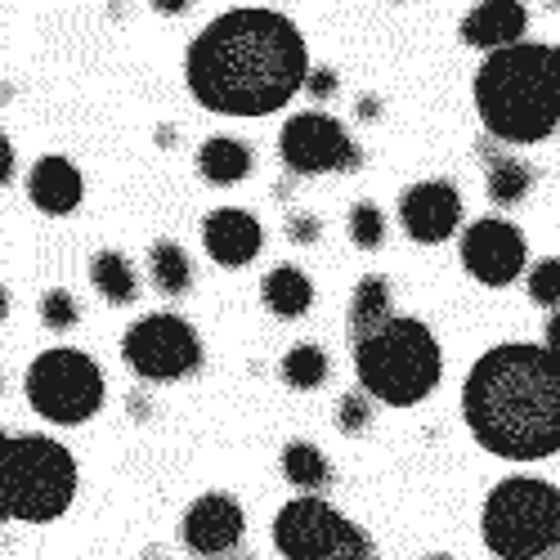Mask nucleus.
I'll return each mask as SVG.
<instances>
[{
	"label": "nucleus",
	"instance_id": "nucleus-17",
	"mask_svg": "<svg viewBox=\"0 0 560 560\" xmlns=\"http://www.w3.org/2000/svg\"><path fill=\"white\" fill-rule=\"evenodd\" d=\"M390 278L386 273H363L359 283H354V296H350V346L372 337V332H382L386 323L395 318L390 314Z\"/></svg>",
	"mask_w": 560,
	"mask_h": 560
},
{
	"label": "nucleus",
	"instance_id": "nucleus-7",
	"mask_svg": "<svg viewBox=\"0 0 560 560\" xmlns=\"http://www.w3.org/2000/svg\"><path fill=\"white\" fill-rule=\"evenodd\" d=\"M23 395L32 404L36 417L55 427H81L104 408V372L100 363L72 350V346H55L32 359V368L23 372Z\"/></svg>",
	"mask_w": 560,
	"mask_h": 560
},
{
	"label": "nucleus",
	"instance_id": "nucleus-22",
	"mask_svg": "<svg viewBox=\"0 0 560 560\" xmlns=\"http://www.w3.org/2000/svg\"><path fill=\"white\" fill-rule=\"evenodd\" d=\"M149 278H153V288L162 296H184L194 288V260H189V252H184L179 243H171V238L153 243L149 247Z\"/></svg>",
	"mask_w": 560,
	"mask_h": 560
},
{
	"label": "nucleus",
	"instance_id": "nucleus-31",
	"mask_svg": "<svg viewBox=\"0 0 560 560\" xmlns=\"http://www.w3.org/2000/svg\"><path fill=\"white\" fill-rule=\"evenodd\" d=\"M337 560H377V547H372V538L363 529H354L350 542L337 551Z\"/></svg>",
	"mask_w": 560,
	"mask_h": 560
},
{
	"label": "nucleus",
	"instance_id": "nucleus-26",
	"mask_svg": "<svg viewBox=\"0 0 560 560\" xmlns=\"http://www.w3.org/2000/svg\"><path fill=\"white\" fill-rule=\"evenodd\" d=\"M36 314H40V323L50 332H72L77 323H81V305H77V296L72 292H63V288H50L40 296V305H36Z\"/></svg>",
	"mask_w": 560,
	"mask_h": 560
},
{
	"label": "nucleus",
	"instance_id": "nucleus-5",
	"mask_svg": "<svg viewBox=\"0 0 560 560\" xmlns=\"http://www.w3.org/2000/svg\"><path fill=\"white\" fill-rule=\"evenodd\" d=\"M77 457L50 435H5L0 457V516L23 525H50L77 498Z\"/></svg>",
	"mask_w": 560,
	"mask_h": 560
},
{
	"label": "nucleus",
	"instance_id": "nucleus-9",
	"mask_svg": "<svg viewBox=\"0 0 560 560\" xmlns=\"http://www.w3.org/2000/svg\"><path fill=\"white\" fill-rule=\"evenodd\" d=\"M278 158L296 175H332V171H359L363 153L350 139V130L332 113H296L278 130Z\"/></svg>",
	"mask_w": 560,
	"mask_h": 560
},
{
	"label": "nucleus",
	"instance_id": "nucleus-11",
	"mask_svg": "<svg viewBox=\"0 0 560 560\" xmlns=\"http://www.w3.org/2000/svg\"><path fill=\"white\" fill-rule=\"evenodd\" d=\"M457 260H462L466 273L476 278V283H485V288H511L525 273L529 243H525L521 224H511L502 215H485V220L462 229Z\"/></svg>",
	"mask_w": 560,
	"mask_h": 560
},
{
	"label": "nucleus",
	"instance_id": "nucleus-30",
	"mask_svg": "<svg viewBox=\"0 0 560 560\" xmlns=\"http://www.w3.org/2000/svg\"><path fill=\"white\" fill-rule=\"evenodd\" d=\"M337 85H341V81H337V72H332V68H314V72H310V81H305V90H310L314 100H332V95H337Z\"/></svg>",
	"mask_w": 560,
	"mask_h": 560
},
{
	"label": "nucleus",
	"instance_id": "nucleus-16",
	"mask_svg": "<svg viewBox=\"0 0 560 560\" xmlns=\"http://www.w3.org/2000/svg\"><path fill=\"white\" fill-rule=\"evenodd\" d=\"M27 198H32V207L36 211H45V215H68V211H77L81 207V198H85V179H81V171L68 162V158H40L32 171H27Z\"/></svg>",
	"mask_w": 560,
	"mask_h": 560
},
{
	"label": "nucleus",
	"instance_id": "nucleus-25",
	"mask_svg": "<svg viewBox=\"0 0 560 560\" xmlns=\"http://www.w3.org/2000/svg\"><path fill=\"white\" fill-rule=\"evenodd\" d=\"M350 243L359 247V252H377L382 243H386V211L377 207V202H354L350 207Z\"/></svg>",
	"mask_w": 560,
	"mask_h": 560
},
{
	"label": "nucleus",
	"instance_id": "nucleus-3",
	"mask_svg": "<svg viewBox=\"0 0 560 560\" xmlns=\"http://www.w3.org/2000/svg\"><path fill=\"white\" fill-rule=\"evenodd\" d=\"M476 113L498 144H542L560 126V45L521 40L485 55L476 81Z\"/></svg>",
	"mask_w": 560,
	"mask_h": 560
},
{
	"label": "nucleus",
	"instance_id": "nucleus-2",
	"mask_svg": "<svg viewBox=\"0 0 560 560\" xmlns=\"http://www.w3.org/2000/svg\"><path fill=\"white\" fill-rule=\"evenodd\" d=\"M462 417L493 457L542 462L560 453V359L529 341L485 350L462 382Z\"/></svg>",
	"mask_w": 560,
	"mask_h": 560
},
{
	"label": "nucleus",
	"instance_id": "nucleus-10",
	"mask_svg": "<svg viewBox=\"0 0 560 560\" xmlns=\"http://www.w3.org/2000/svg\"><path fill=\"white\" fill-rule=\"evenodd\" d=\"M354 529L328 498L301 493L273 516V547L283 560H337Z\"/></svg>",
	"mask_w": 560,
	"mask_h": 560
},
{
	"label": "nucleus",
	"instance_id": "nucleus-24",
	"mask_svg": "<svg viewBox=\"0 0 560 560\" xmlns=\"http://www.w3.org/2000/svg\"><path fill=\"white\" fill-rule=\"evenodd\" d=\"M328 354H323V346H310V341H301V346H292L288 354H283V363H278V377H283L292 390H318L323 382H328Z\"/></svg>",
	"mask_w": 560,
	"mask_h": 560
},
{
	"label": "nucleus",
	"instance_id": "nucleus-19",
	"mask_svg": "<svg viewBox=\"0 0 560 560\" xmlns=\"http://www.w3.org/2000/svg\"><path fill=\"white\" fill-rule=\"evenodd\" d=\"M198 175L207 184H238L252 175V144L233 135H211L198 149Z\"/></svg>",
	"mask_w": 560,
	"mask_h": 560
},
{
	"label": "nucleus",
	"instance_id": "nucleus-4",
	"mask_svg": "<svg viewBox=\"0 0 560 560\" xmlns=\"http://www.w3.org/2000/svg\"><path fill=\"white\" fill-rule=\"evenodd\" d=\"M354 377L359 390L390 408L422 404L444 377V350L440 337L422 318L395 314L382 332L354 341Z\"/></svg>",
	"mask_w": 560,
	"mask_h": 560
},
{
	"label": "nucleus",
	"instance_id": "nucleus-6",
	"mask_svg": "<svg viewBox=\"0 0 560 560\" xmlns=\"http://www.w3.org/2000/svg\"><path fill=\"white\" fill-rule=\"evenodd\" d=\"M480 538L498 560H542L560 551V489L538 476H506L489 489Z\"/></svg>",
	"mask_w": 560,
	"mask_h": 560
},
{
	"label": "nucleus",
	"instance_id": "nucleus-38",
	"mask_svg": "<svg viewBox=\"0 0 560 560\" xmlns=\"http://www.w3.org/2000/svg\"><path fill=\"white\" fill-rule=\"evenodd\" d=\"M542 560H560V551H556V556H542Z\"/></svg>",
	"mask_w": 560,
	"mask_h": 560
},
{
	"label": "nucleus",
	"instance_id": "nucleus-8",
	"mask_svg": "<svg viewBox=\"0 0 560 560\" xmlns=\"http://www.w3.org/2000/svg\"><path fill=\"white\" fill-rule=\"evenodd\" d=\"M121 359L139 382H184L202 368V337L189 318L158 310L126 328Z\"/></svg>",
	"mask_w": 560,
	"mask_h": 560
},
{
	"label": "nucleus",
	"instance_id": "nucleus-23",
	"mask_svg": "<svg viewBox=\"0 0 560 560\" xmlns=\"http://www.w3.org/2000/svg\"><path fill=\"white\" fill-rule=\"evenodd\" d=\"M283 480L305 489V493H318L323 485H332V462L323 448H314L310 440H292L283 448Z\"/></svg>",
	"mask_w": 560,
	"mask_h": 560
},
{
	"label": "nucleus",
	"instance_id": "nucleus-33",
	"mask_svg": "<svg viewBox=\"0 0 560 560\" xmlns=\"http://www.w3.org/2000/svg\"><path fill=\"white\" fill-rule=\"evenodd\" d=\"M354 113H359V121H382V100L377 95H363L354 104Z\"/></svg>",
	"mask_w": 560,
	"mask_h": 560
},
{
	"label": "nucleus",
	"instance_id": "nucleus-27",
	"mask_svg": "<svg viewBox=\"0 0 560 560\" xmlns=\"http://www.w3.org/2000/svg\"><path fill=\"white\" fill-rule=\"evenodd\" d=\"M529 301L542 310H560V256H547L529 269Z\"/></svg>",
	"mask_w": 560,
	"mask_h": 560
},
{
	"label": "nucleus",
	"instance_id": "nucleus-29",
	"mask_svg": "<svg viewBox=\"0 0 560 560\" xmlns=\"http://www.w3.org/2000/svg\"><path fill=\"white\" fill-rule=\"evenodd\" d=\"M288 238L296 243V247H314L318 238H323V224H318V215H288Z\"/></svg>",
	"mask_w": 560,
	"mask_h": 560
},
{
	"label": "nucleus",
	"instance_id": "nucleus-15",
	"mask_svg": "<svg viewBox=\"0 0 560 560\" xmlns=\"http://www.w3.org/2000/svg\"><path fill=\"white\" fill-rule=\"evenodd\" d=\"M525 27H529V10L521 5V0H485V5L466 10L462 23H457L462 45L485 50V55H498V50L521 45L525 40Z\"/></svg>",
	"mask_w": 560,
	"mask_h": 560
},
{
	"label": "nucleus",
	"instance_id": "nucleus-20",
	"mask_svg": "<svg viewBox=\"0 0 560 560\" xmlns=\"http://www.w3.org/2000/svg\"><path fill=\"white\" fill-rule=\"evenodd\" d=\"M485 184H489V198L498 207H516L529 198L534 189V171L521 162V158H511V153H498V149H485Z\"/></svg>",
	"mask_w": 560,
	"mask_h": 560
},
{
	"label": "nucleus",
	"instance_id": "nucleus-1",
	"mask_svg": "<svg viewBox=\"0 0 560 560\" xmlns=\"http://www.w3.org/2000/svg\"><path fill=\"white\" fill-rule=\"evenodd\" d=\"M310 50L301 27L260 5L224 10L184 55L189 95L220 117H269L296 100L310 81Z\"/></svg>",
	"mask_w": 560,
	"mask_h": 560
},
{
	"label": "nucleus",
	"instance_id": "nucleus-34",
	"mask_svg": "<svg viewBox=\"0 0 560 560\" xmlns=\"http://www.w3.org/2000/svg\"><path fill=\"white\" fill-rule=\"evenodd\" d=\"M10 175H14V144H10V135L0 139V179L10 184Z\"/></svg>",
	"mask_w": 560,
	"mask_h": 560
},
{
	"label": "nucleus",
	"instance_id": "nucleus-12",
	"mask_svg": "<svg viewBox=\"0 0 560 560\" xmlns=\"http://www.w3.org/2000/svg\"><path fill=\"white\" fill-rule=\"evenodd\" d=\"M399 224L412 243L440 247L462 233V194L453 179H417L399 194Z\"/></svg>",
	"mask_w": 560,
	"mask_h": 560
},
{
	"label": "nucleus",
	"instance_id": "nucleus-21",
	"mask_svg": "<svg viewBox=\"0 0 560 560\" xmlns=\"http://www.w3.org/2000/svg\"><path fill=\"white\" fill-rule=\"evenodd\" d=\"M90 283H95V292L108 305L139 301V273L121 252H95V260H90Z\"/></svg>",
	"mask_w": 560,
	"mask_h": 560
},
{
	"label": "nucleus",
	"instance_id": "nucleus-28",
	"mask_svg": "<svg viewBox=\"0 0 560 560\" xmlns=\"http://www.w3.org/2000/svg\"><path fill=\"white\" fill-rule=\"evenodd\" d=\"M337 427H341L346 435H363V431L372 427V404H368L363 390H350V395L337 399Z\"/></svg>",
	"mask_w": 560,
	"mask_h": 560
},
{
	"label": "nucleus",
	"instance_id": "nucleus-37",
	"mask_svg": "<svg viewBox=\"0 0 560 560\" xmlns=\"http://www.w3.org/2000/svg\"><path fill=\"white\" fill-rule=\"evenodd\" d=\"M422 560H453L448 551H431V556H422Z\"/></svg>",
	"mask_w": 560,
	"mask_h": 560
},
{
	"label": "nucleus",
	"instance_id": "nucleus-36",
	"mask_svg": "<svg viewBox=\"0 0 560 560\" xmlns=\"http://www.w3.org/2000/svg\"><path fill=\"white\" fill-rule=\"evenodd\" d=\"M215 560H256V556H247V551H233V556H215Z\"/></svg>",
	"mask_w": 560,
	"mask_h": 560
},
{
	"label": "nucleus",
	"instance_id": "nucleus-13",
	"mask_svg": "<svg viewBox=\"0 0 560 560\" xmlns=\"http://www.w3.org/2000/svg\"><path fill=\"white\" fill-rule=\"evenodd\" d=\"M247 534V516H243V502L233 493H202L189 502V511H184L179 521V542L189 547L194 556L202 560H215V556H233L238 551Z\"/></svg>",
	"mask_w": 560,
	"mask_h": 560
},
{
	"label": "nucleus",
	"instance_id": "nucleus-32",
	"mask_svg": "<svg viewBox=\"0 0 560 560\" xmlns=\"http://www.w3.org/2000/svg\"><path fill=\"white\" fill-rule=\"evenodd\" d=\"M542 346H547V350L560 359V310L547 318V328H542Z\"/></svg>",
	"mask_w": 560,
	"mask_h": 560
},
{
	"label": "nucleus",
	"instance_id": "nucleus-18",
	"mask_svg": "<svg viewBox=\"0 0 560 560\" xmlns=\"http://www.w3.org/2000/svg\"><path fill=\"white\" fill-rule=\"evenodd\" d=\"M260 296H265V310H269L273 318H305L310 305H314V283H310L305 269L278 265V269L265 273Z\"/></svg>",
	"mask_w": 560,
	"mask_h": 560
},
{
	"label": "nucleus",
	"instance_id": "nucleus-14",
	"mask_svg": "<svg viewBox=\"0 0 560 560\" xmlns=\"http://www.w3.org/2000/svg\"><path fill=\"white\" fill-rule=\"evenodd\" d=\"M202 247L220 269H243L265 247V224L247 207H215L202 220Z\"/></svg>",
	"mask_w": 560,
	"mask_h": 560
},
{
	"label": "nucleus",
	"instance_id": "nucleus-35",
	"mask_svg": "<svg viewBox=\"0 0 560 560\" xmlns=\"http://www.w3.org/2000/svg\"><path fill=\"white\" fill-rule=\"evenodd\" d=\"M162 14H179V10H189V5H184V0H166V5H158Z\"/></svg>",
	"mask_w": 560,
	"mask_h": 560
}]
</instances>
